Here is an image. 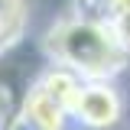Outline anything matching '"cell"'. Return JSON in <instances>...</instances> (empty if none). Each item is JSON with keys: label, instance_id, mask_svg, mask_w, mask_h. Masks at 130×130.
Returning a JSON list of instances; mask_svg holds the SVG:
<instances>
[{"label": "cell", "instance_id": "obj_8", "mask_svg": "<svg viewBox=\"0 0 130 130\" xmlns=\"http://www.w3.org/2000/svg\"><path fill=\"white\" fill-rule=\"evenodd\" d=\"M120 13H130V0H114V13L111 16H120Z\"/></svg>", "mask_w": 130, "mask_h": 130}, {"label": "cell", "instance_id": "obj_6", "mask_svg": "<svg viewBox=\"0 0 130 130\" xmlns=\"http://www.w3.org/2000/svg\"><path fill=\"white\" fill-rule=\"evenodd\" d=\"M107 23H111V29H114V36H117V42L124 46V52H127V55H130V13H120V16H111Z\"/></svg>", "mask_w": 130, "mask_h": 130}, {"label": "cell", "instance_id": "obj_4", "mask_svg": "<svg viewBox=\"0 0 130 130\" xmlns=\"http://www.w3.org/2000/svg\"><path fill=\"white\" fill-rule=\"evenodd\" d=\"M29 0H0V59H7L29 29Z\"/></svg>", "mask_w": 130, "mask_h": 130}, {"label": "cell", "instance_id": "obj_3", "mask_svg": "<svg viewBox=\"0 0 130 130\" xmlns=\"http://www.w3.org/2000/svg\"><path fill=\"white\" fill-rule=\"evenodd\" d=\"M127 111V98L117 81H81L72 104V124L81 130H114Z\"/></svg>", "mask_w": 130, "mask_h": 130}, {"label": "cell", "instance_id": "obj_5", "mask_svg": "<svg viewBox=\"0 0 130 130\" xmlns=\"http://www.w3.org/2000/svg\"><path fill=\"white\" fill-rule=\"evenodd\" d=\"M68 10L78 16H88V20H111L114 13V0H68Z\"/></svg>", "mask_w": 130, "mask_h": 130}, {"label": "cell", "instance_id": "obj_2", "mask_svg": "<svg viewBox=\"0 0 130 130\" xmlns=\"http://www.w3.org/2000/svg\"><path fill=\"white\" fill-rule=\"evenodd\" d=\"M78 75L46 62L20 101L16 124L26 130H65L72 124V104L78 98Z\"/></svg>", "mask_w": 130, "mask_h": 130}, {"label": "cell", "instance_id": "obj_7", "mask_svg": "<svg viewBox=\"0 0 130 130\" xmlns=\"http://www.w3.org/2000/svg\"><path fill=\"white\" fill-rule=\"evenodd\" d=\"M7 91H10V88L0 85V130H10V117H7V114H10V107H7V104H10V94H7Z\"/></svg>", "mask_w": 130, "mask_h": 130}, {"label": "cell", "instance_id": "obj_1", "mask_svg": "<svg viewBox=\"0 0 130 130\" xmlns=\"http://www.w3.org/2000/svg\"><path fill=\"white\" fill-rule=\"evenodd\" d=\"M49 65L68 68L81 81H117L130 72V55L117 42L111 23L88 20L72 10L59 13L39 36Z\"/></svg>", "mask_w": 130, "mask_h": 130}]
</instances>
